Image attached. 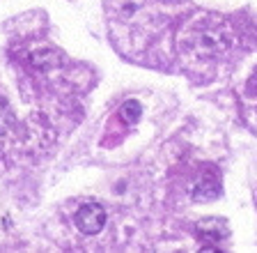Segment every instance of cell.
Wrapping results in <instances>:
<instances>
[{"label":"cell","mask_w":257,"mask_h":253,"mask_svg":"<svg viewBox=\"0 0 257 253\" xmlns=\"http://www.w3.org/2000/svg\"><path fill=\"white\" fill-rule=\"evenodd\" d=\"M76 226L83 235H96L106 226V210L99 203H87L76 212Z\"/></svg>","instance_id":"6da1fadb"},{"label":"cell","mask_w":257,"mask_h":253,"mask_svg":"<svg viewBox=\"0 0 257 253\" xmlns=\"http://www.w3.org/2000/svg\"><path fill=\"white\" fill-rule=\"evenodd\" d=\"M195 232H198L200 242L209 244V251H216L214 244H218L220 239H225V237L230 235V226H227V221H225V219H218V216H209V219L198 221Z\"/></svg>","instance_id":"7a4b0ae2"},{"label":"cell","mask_w":257,"mask_h":253,"mask_svg":"<svg viewBox=\"0 0 257 253\" xmlns=\"http://www.w3.org/2000/svg\"><path fill=\"white\" fill-rule=\"evenodd\" d=\"M191 196H193V200H198V203H209V200H216L220 196L218 178H216L214 173L200 175V178L191 184Z\"/></svg>","instance_id":"3957f363"},{"label":"cell","mask_w":257,"mask_h":253,"mask_svg":"<svg viewBox=\"0 0 257 253\" xmlns=\"http://www.w3.org/2000/svg\"><path fill=\"white\" fill-rule=\"evenodd\" d=\"M225 49V42L220 37L218 30H207L204 35H200L198 39V51L200 53H207V55H214V53H220Z\"/></svg>","instance_id":"277c9868"},{"label":"cell","mask_w":257,"mask_h":253,"mask_svg":"<svg viewBox=\"0 0 257 253\" xmlns=\"http://www.w3.org/2000/svg\"><path fill=\"white\" fill-rule=\"evenodd\" d=\"M58 60H60V55L53 49H37L30 55V62L35 67H39V69H51V67L58 65Z\"/></svg>","instance_id":"5b68a950"},{"label":"cell","mask_w":257,"mask_h":253,"mask_svg":"<svg viewBox=\"0 0 257 253\" xmlns=\"http://www.w3.org/2000/svg\"><path fill=\"white\" fill-rule=\"evenodd\" d=\"M119 115H122L124 122H138L140 115H143V106H140L138 102H124L122 108H119Z\"/></svg>","instance_id":"8992f818"},{"label":"cell","mask_w":257,"mask_h":253,"mask_svg":"<svg viewBox=\"0 0 257 253\" xmlns=\"http://www.w3.org/2000/svg\"><path fill=\"white\" fill-rule=\"evenodd\" d=\"M14 124V118H12V111L7 108L5 102H0V136H5L7 131L12 129Z\"/></svg>","instance_id":"52a82bcc"},{"label":"cell","mask_w":257,"mask_h":253,"mask_svg":"<svg viewBox=\"0 0 257 253\" xmlns=\"http://www.w3.org/2000/svg\"><path fill=\"white\" fill-rule=\"evenodd\" d=\"M248 86H250V90H252V92H257V71L250 76V83H248Z\"/></svg>","instance_id":"ba28073f"}]
</instances>
